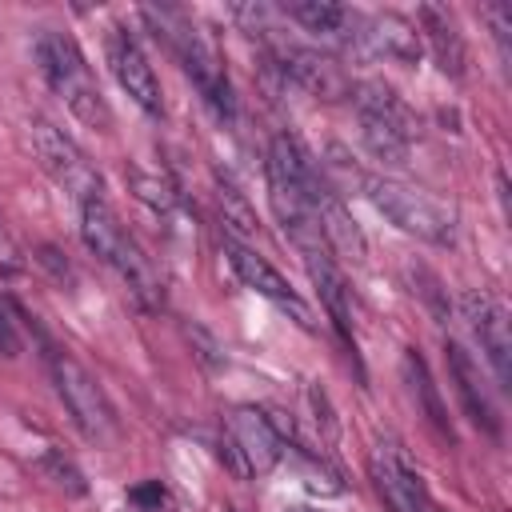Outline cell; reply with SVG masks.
Masks as SVG:
<instances>
[{
	"mask_svg": "<svg viewBox=\"0 0 512 512\" xmlns=\"http://www.w3.org/2000/svg\"><path fill=\"white\" fill-rule=\"evenodd\" d=\"M268 44H272V56H276L280 72L292 76L296 84H304L312 96H320V100L352 96V84H348V76L340 72V64L332 56H324L316 48H304L296 40H284V36H268Z\"/></svg>",
	"mask_w": 512,
	"mask_h": 512,
	"instance_id": "10",
	"label": "cell"
},
{
	"mask_svg": "<svg viewBox=\"0 0 512 512\" xmlns=\"http://www.w3.org/2000/svg\"><path fill=\"white\" fill-rule=\"evenodd\" d=\"M108 64H112V76L120 80V88L148 112V116H160L164 112V100H160V80L144 56V48L136 44V36H128L124 28H112L108 32Z\"/></svg>",
	"mask_w": 512,
	"mask_h": 512,
	"instance_id": "12",
	"label": "cell"
},
{
	"mask_svg": "<svg viewBox=\"0 0 512 512\" xmlns=\"http://www.w3.org/2000/svg\"><path fill=\"white\" fill-rule=\"evenodd\" d=\"M460 308H464V320H468L472 336L480 340V348H484L496 380L508 384V376H512V328H508L504 304L496 296L472 288V292L460 296Z\"/></svg>",
	"mask_w": 512,
	"mask_h": 512,
	"instance_id": "11",
	"label": "cell"
},
{
	"mask_svg": "<svg viewBox=\"0 0 512 512\" xmlns=\"http://www.w3.org/2000/svg\"><path fill=\"white\" fill-rule=\"evenodd\" d=\"M356 112H360V132H364L368 152L384 164H408L412 116L400 104V96L388 84L368 80L356 88Z\"/></svg>",
	"mask_w": 512,
	"mask_h": 512,
	"instance_id": "5",
	"label": "cell"
},
{
	"mask_svg": "<svg viewBox=\"0 0 512 512\" xmlns=\"http://www.w3.org/2000/svg\"><path fill=\"white\" fill-rule=\"evenodd\" d=\"M80 232H84V244L108 264L120 272V280L128 284V292L144 304V308H160L164 304V292H160V280L148 264V256L136 248V240L120 228L116 212L108 208V200H96V204H84L80 208Z\"/></svg>",
	"mask_w": 512,
	"mask_h": 512,
	"instance_id": "3",
	"label": "cell"
},
{
	"mask_svg": "<svg viewBox=\"0 0 512 512\" xmlns=\"http://www.w3.org/2000/svg\"><path fill=\"white\" fill-rule=\"evenodd\" d=\"M368 468H372V484L380 500L388 504V512H432L420 476L408 468V460L392 444H376Z\"/></svg>",
	"mask_w": 512,
	"mask_h": 512,
	"instance_id": "13",
	"label": "cell"
},
{
	"mask_svg": "<svg viewBox=\"0 0 512 512\" xmlns=\"http://www.w3.org/2000/svg\"><path fill=\"white\" fill-rule=\"evenodd\" d=\"M224 456H228V468L236 476H264L280 464L284 456V440L272 424V416L256 404H240L232 408L228 416V428H224V440H220Z\"/></svg>",
	"mask_w": 512,
	"mask_h": 512,
	"instance_id": "7",
	"label": "cell"
},
{
	"mask_svg": "<svg viewBox=\"0 0 512 512\" xmlns=\"http://www.w3.org/2000/svg\"><path fill=\"white\" fill-rule=\"evenodd\" d=\"M36 60L44 80L52 84V92L72 108L76 120H84L88 128H112V112L100 96V84L88 68V60L80 56L76 40L64 32H40L36 36Z\"/></svg>",
	"mask_w": 512,
	"mask_h": 512,
	"instance_id": "2",
	"label": "cell"
},
{
	"mask_svg": "<svg viewBox=\"0 0 512 512\" xmlns=\"http://www.w3.org/2000/svg\"><path fill=\"white\" fill-rule=\"evenodd\" d=\"M444 352H448V376H452V384H456V392H460V400H464L472 424L484 428L488 436H500V412H496V400H492L488 380L480 376V364H476V360L468 356V348L456 344V340H448Z\"/></svg>",
	"mask_w": 512,
	"mask_h": 512,
	"instance_id": "14",
	"label": "cell"
},
{
	"mask_svg": "<svg viewBox=\"0 0 512 512\" xmlns=\"http://www.w3.org/2000/svg\"><path fill=\"white\" fill-rule=\"evenodd\" d=\"M32 148H36L44 172H48L80 208L104 200V180H100V172L84 160V152H80L60 128H52L48 120H40V124L32 128Z\"/></svg>",
	"mask_w": 512,
	"mask_h": 512,
	"instance_id": "8",
	"label": "cell"
},
{
	"mask_svg": "<svg viewBox=\"0 0 512 512\" xmlns=\"http://www.w3.org/2000/svg\"><path fill=\"white\" fill-rule=\"evenodd\" d=\"M284 16H292L300 28L324 36V40H340V44H356V28H360V16L336 0H288L280 8Z\"/></svg>",
	"mask_w": 512,
	"mask_h": 512,
	"instance_id": "17",
	"label": "cell"
},
{
	"mask_svg": "<svg viewBox=\"0 0 512 512\" xmlns=\"http://www.w3.org/2000/svg\"><path fill=\"white\" fill-rule=\"evenodd\" d=\"M416 32H420V40H428V48H432V56H436L444 76H464L468 48H464L456 16L444 4H420L416 8Z\"/></svg>",
	"mask_w": 512,
	"mask_h": 512,
	"instance_id": "15",
	"label": "cell"
},
{
	"mask_svg": "<svg viewBox=\"0 0 512 512\" xmlns=\"http://www.w3.org/2000/svg\"><path fill=\"white\" fill-rule=\"evenodd\" d=\"M288 512H320V508H304V504H300V508H288Z\"/></svg>",
	"mask_w": 512,
	"mask_h": 512,
	"instance_id": "24",
	"label": "cell"
},
{
	"mask_svg": "<svg viewBox=\"0 0 512 512\" xmlns=\"http://www.w3.org/2000/svg\"><path fill=\"white\" fill-rule=\"evenodd\" d=\"M224 252H228V264H232V272L240 276V284L244 288H252L256 296H264V300H272L280 312H288L300 328H316L312 324V308L296 296V288L260 256V252H252L248 244H240L236 236H224Z\"/></svg>",
	"mask_w": 512,
	"mask_h": 512,
	"instance_id": "9",
	"label": "cell"
},
{
	"mask_svg": "<svg viewBox=\"0 0 512 512\" xmlns=\"http://www.w3.org/2000/svg\"><path fill=\"white\" fill-rule=\"evenodd\" d=\"M400 368H404V380H408L412 396L420 400V408H424L428 424H432V428H440V432L452 440V428H448V416H444L440 392H436V384H432V376H428V364L420 360V352H416V348H404V360H400Z\"/></svg>",
	"mask_w": 512,
	"mask_h": 512,
	"instance_id": "19",
	"label": "cell"
},
{
	"mask_svg": "<svg viewBox=\"0 0 512 512\" xmlns=\"http://www.w3.org/2000/svg\"><path fill=\"white\" fill-rule=\"evenodd\" d=\"M128 500H132L140 512H164V508H168V492H164V484H160V480L136 484V488L128 492Z\"/></svg>",
	"mask_w": 512,
	"mask_h": 512,
	"instance_id": "22",
	"label": "cell"
},
{
	"mask_svg": "<svg viewBox=\"0 0 512 512\" xmlns=\"http://www.w3.org/2000/svg\"><path fill=\"white\" fill-rule=\"evenodd\" d=\"M356 44L372 48L376 56H392V60H416V56H420V32H416V24H412L408 16H400V12L360 16Z\"/></svg>",
	"mask_w": 512,
	"mask_h": 512,
	"instance_id": "16",
	"label": "cell"
},
{
	"mask_svg": "<svg viewBox=\"0 0 512 512\" xmlns=\"http://www.w3.org/2000/svg\"><path fill=\"white\" fill-rule=\"evenodd\" d=\"M368 196L380 216H388L400 232L424 240V244H452L456 240V212L436 200L432 192L404 184V180H372Z\"/></svg>",
	"mask_w": 512,
	"mask_h": 512,
	"instance_id": "4",
	"label": "cell"
},
{
	"mask_svg": "<svg viewBox=\"0 0 512 512\" xmlns=\"http://www.w3.org/2000/svg\"><path fill=\"white\" fill-rule=\"evenodd\" d=\"M24 348V336H20V324H16V312L8 300H0V356H20Z\"/></svg>",
	"mask_w": 512,
	"mask_h": 512,
	"instance_id": "21",
	"label": "cell"
},
{
	"mask_svg": "<svg viewBox=\"0 0 512 512\" xmlns=\"http://www.w3.org/2000/svg\"><path fill=\"white\" fill-rule=\"evenodd\" d=\"M44 360H48L52 384H56L64 408L72 412L76 428H80L84 436H92V440H104V436L116 428V416H112V404H108L104 388L96 384V376H92L76 356H68L64 348H52V344H48Z\"/></svg>",
	"mask_w": 512,
	"mask_h": 512,
	"instance_id": "6",
	"label": "cell"
},
{
	"mask_svg": "<svg viewBox=\"0 0 512 512\" xmlns=\"http://www.w3.org/2000/svg\"><path fill=\"white\" fill-rule=\"evenodd\" d=\"M144 20L176 52V60L184 64V72L192 76V84L200 88V96L208 100V108L216 116H232L236 112V100H232L228 72L220 64L216 48L208 44V36L200 32V24L188 12H180V8H144Z\"/></svg>",
	"mask_w": 512,
	"mask_h": 512,
	"instance_id": "1",
	"label": "cell"
},
{
	"mask_svg": "<svg viewBox=\"0 0 512 512\" xmlns=\"http://www.w3.org/2000/svg\"><path fill=\"white\" fill-rule=\"evenodd\" d=\"M304 264H308V276H312V284H316V292H320V300H324V308H328V316H332L336 332H340V336L352 344V308H348V284H344V276H340V268H336L332 252H328V248L308 252V256H304Z\"/></svg>",
	"mask_w": 512,
	"mask_h": 512,
	"instance_id": "18",
	"label": "cell"
},
{
	"mask_svg": "<svg viewBox=\"0 0 512 512\" xmlns=\"http://www.w3.org/2000/svg\"><path fill=\"white\" fill-rule=\"evenodd\" d=\"M40 468L60 484V488H68V492H84V476L76 472V464L72 460H64L60 452H48L44 460H40Z\"/></svg>",
	"mask_w": 512,
	"mask_h": 512,
	"instance_id": "20",
	"label": "cell"
},
{
	"mask_svg": "<svg viewBox=\"0 0 512 512\" xmlns=\"http://www.w3.org/2000/svg\"><path fill=\"white\" fill-rule=\"evenodd\" d=\"M136 196H140V200H148V204H156V208H168V204H172L168 184H164V180H156V176H136Z\"/></svg>",
	"mask_w": 512,
	"mask_h": 512,
	"instance_id": "23",
	"label": "cell"
}]
</instances>
